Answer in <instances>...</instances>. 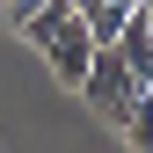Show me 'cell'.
I'll use <instances>...</instances> for the list:
<instances>
[{
	"mask_svg": "<svg viewBox=\"0 0 153 153\" xmlns=\"http://www.w3.org/2000/svg\"><path fill=\"white\" fill-rule=\"evenodd\" d=\"M36 51H44V66H51V80L80 95V80H88V59H95V36H88V22H80V15H66V22L51 29V36H44Z\"/></svg>",
	"mask_w": 153,
	"mask_h": 153,
	"instance_id": "obj_2",
	"label": "cell"
},
{
	"mask_svg": "<svg viewBox=\"0 0 153 153\" xmlns=\"http://www.w3.org/2000/svg\"><path fill=\"white\" fill-rule=\"evenodd\" d=\"M109 51H117V59L131 66V80H139V88L153 80V7H146V0H139L131 15H124V29L109 36Z\"/></svg>",
	"mask_w": 153,
	"mask_h": 153,
	"instance_id": "obj_3",
	"label": "cell"
},
{
	"mask_svg": "<svg viewBox=\"0 0 153 153\" xmlns=\"http://www.w3.org/2000/svg\"><path fill=\"white\" fill-rule=\"evenodd\" d=\"M44 7H59V0H7V22H15V29H22V22H29V15H44Z\"/></svg>",
	"mask_w": 153,
	"mask_h": 153,
	"instance_id": "obj_6",
	"label": "cell"
},
{
	"mask_svg": "<svg viewBox=\"0 0 153 153\" xmlns=\"http://www.w3.org/2000/svg\"><path fill=\"white\" fill-rule=\"evenodd\" d=\"M124 139H131V153H153V95H139V102H131Z\"/></svg>",
	"mask_w": 153,
	"mask_h": 153,
	"instance_id": "obj_5",
	"label": "cell"
},
{
	"mask_svg": "<svg viewBox=\"0 0 153 153\" xmlns=\"http://www.w3.org/2000/svg\"><path fill=\"white\" fill-rule=\"evenodd\" d=\"M73 7H80V22H88V36H95V44H109L139 0H73Z\"/></svg>",
	"mask_w": 153,
	"mask_h": 153,
	"instance_id": "obj_4",
	"label": "cell"
},
{
	"mask_svg": "<svg viewBox=\"0 0 153 153\" xmlns=\"http://www.w3.org/2000/svg\"><path fill=\"white\" fill-rule=\"evenodd\" d=\"M80 95H88V109H95L102 124H117V131H124L131 102H139L146 88L131 80V66H124V59H117L109 44H95V59H88V80H80Z\"/></svg>",
	"mask_w": 153,
	"mask_h": 153,
	"instance_id": "obj_1",
	"label": "cell"
}]
</instances>
